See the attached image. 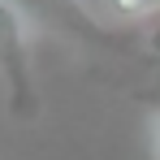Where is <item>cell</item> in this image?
I'll use <instances>...</instances> for the list:
<instances>
[{"label":"cell","mask_w":160,"mask_h":160,"mask_svg":"<svg viewBox=\"0 0 160 160\" xmlns=\"http://www.w3.org/2000/svg\"><path fill=\"white\" fill-rule=\"evenodd\" d=\"M104 9L117 18H147L160 9V0H104Z\"/></svg>","instance_id":"7a4b0ae2"},{"label":"cell","mask_w":160,"mask_h":160,"mask_svg":"<svg viewBox=\"0 0 160 160\" xmlns=\"http://www.w3.org/2000/svg\"><path fill=\"white\" fill-rule=\"evenodd\" d=\"M156 156H160V112H156Z\"/></svg>","instance_id":"3957f363"},{"label":"cell","mask_w":160,"mask_h":160,"mask_svg":"<svg viewBox=\"0 0 160 160\" xmlns=\"http://www.w3.org/2000/svg\"><path fill=\"white\" fill-rule=\"evenodd\" d=\"M152 48H156V52H160V30H156V35H152Z\"/></svg>","instance_id":"277c9868"},{"label":"cell","mask_w":160,"mask_h":160,"mask_svg":"<svg viewBox=\"0 0 160 160\" xmlns=\"http://www.w3.org/2000/svg\"><path fill=\"white\" fill-rule=\"evenodd\" d=\"M0 82H4V100L18 121H30L39 112V87H35V65H30V39L22 13L0 0Z\"/></svg>","instance_id":"6da1fadb"}]
</instances>
